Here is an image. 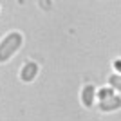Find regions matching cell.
<instances>
[{
  "mask_svg": "<svg viewBox=\"0 0 121 121\" xmlns=\"http://www.w3.org/2000/svg\"><path fill=\"white\" fill-rule=\"evenodd\" d=\"M22 42H24V36H22L18 31H13L9 35H5L4 40L0 42V63L11 60V58L16 54V51L20 49Z\"/></svg>",
  "mask_w": 121,
  "mask_h": 121,
  "instance_id": "cell-1",
  "label": "cell"
},
{
  "mask_svg": "<svg viewBox=\"0 0 121 121\" xmlns=\"http://www.w3.org/2000/svg\"><path fill=\"white\" fill-rule=\"evenodd\" d=\"M36 74H38V63L27 61V63H24V67H22V71H20V80L25 81V83H29V81H33L36 78Z\"/></svg>",
  "mask_w": 121,
  "mask_h": 121,
  "instance_id": "cell-2",
  "label": "cell"
},
{
  "mask_svg": "<svg viewBox=\"0 0 121 121\" xmlns=\"http://www.w3.org/2000/svg\"><path fill=\"white\" fill-rule=\"evenodd\" d=\"M119 105H121V98L117 96V94H114V96L99 101V110L101 112H112V110H117Z\"/></svg>",
  "mask_w": 121,
  "mask_h": 121,
  "instance_id": "cell-3",
  "label": "cell"
},
{
  "mask_svg": "<svg viewBox=\"0 0 121 121\" xmlns=\"http://www.w3.org/2000/svg\"><path fill=\"white\" fill-rule=\"evenodd\" d=\"M94 99H96V89H94V85H85L81 89V103L85 107H92Z\"/></svg>",
  "mask_w": 121,
  "mask_h": 121,
  "instance_id": "cell-4",
  "label": "cell"
},
{
  "mask_svg": "<svg viewBox=\"0 0 121 121\" xmlns=\"http://www.w3.org/2000/svg\"><path fill=\"white\" fill-rule=\"evenodd\" d=\"M114 96V91L112 89H99V92H96V98H99V101L107 99V98Z\"/></svg>",
  "mask_w": 121,
  "mask_h": 121,
  "instance_id": "cell-5",
  "label": "cell"
},
{
  "mask_svg": "<svg viewBox=\"0 0 121 121\" xmlns=\"http://www.w3.org/2000/svg\"><path fill=\"white\" fill-rule=\"evenodd\" d=\"M119 80H121V78H119V74H112L110 78H108V83H110V85L114 87V89H116L117 92L121 91V81H119Z\"/></svg>",
  "mask_w": 121,
  "mask_h": 121,
  "instance_id": "cell-6",
  "label": "cell"
}]
</instances>
